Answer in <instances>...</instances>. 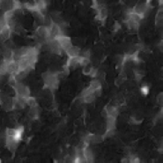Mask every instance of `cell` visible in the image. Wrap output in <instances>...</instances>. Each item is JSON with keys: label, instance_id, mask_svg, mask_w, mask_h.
<instances>
[{"label": "cell", "instance_id": "obj_1", "mask_svg": "<svg viewBox=\"0 0 163 163\" xmlns=\"http://www.w3.org/2000/svg\"><path fill=\"white\" fill-rule=\"evenodd\" d=\"M13 87L14 88V91H15L16 95H20V96L25 98L30 96V90H29V88L27 86L21 84L19 81H17Z\"/></svg>", "mask_w": 163, "mask_h": 163}, {"label": "cell", "instance_id": "obj_2", "mask_svg": "<svg viewBox=\"0 0 163 163\" xmlns=\"http://www.w3.org/2000/svg\"><path fill=\"white\" fill-rule=\"evenodd\" d=\"M55 39L58 42L59 45L61 46V48L64 49L65 51L66 50V49H69L71 46H72L71 37L66 36V35H65V34H61V35H59V36L56 37Z\"/></svg>", "mask_w": 163, "mask_h": 163}, {"label": "cell", "instance_id": "obj_3", "mask_svg": "<svg viewBox=\"0 0 163 163\" xmlns=\"http://www.w3.org/2000/svg\"><path fill=\"white\" fill-rule=\"evenodd\" d=\"M36 33L37 35L42 38L43 41H48L49 39H50V35H49V28L48 26H40L37 28L36 29Z\"/></svg>", "mask_w": 163, "mask_h": 163}, {"label": "cell", "instance_id": "obj_4", "mask_svg": "<svg viewBox=\"0 0 163 163\" xmlns=\"http://www.w3.org/2000/svg\"><path fill=\"white\" fill-rule=\"evenodd\" d=\"M49 35H50V38H56L61 34H64L63 33V29L61 28V27L57 24V23H54L52 22L50 24V26H49Z\"/></svg>", "mask_w": 163, "mask_h": 163}, {"label": "cell", "instance_id": "obj_5", "mask_svg": "<svg viewBox=\"0 0 163 163\" xmlns=\"http://www.w3.org/2000/svg\"><path fill=\"white\" fill-rule=\"evenodd\" d=\"M65 53L69 57H79L80 54V49L77 46H71L68 49L65 50Z\"/></svg>", "mask_w": 163, "mask_h": 163}, {"label": "cell", "instance_id": "obj_6", "mask_svg": "<svg viewBox=\"0 0 163 163\" xmlns=\"http://www.w3.org/2000/svg\"><path fill=\"white\" fill-rule=\"evenodd\" d=\"M126 23H127V27H128V28H129L130 32H138V30L139 28V22H137V21H134V20H131V19H128L126 21Z\"/></svg>", "mask_w": 163, "mask_h": 163}, {"label": "cell", "instance_id": "obj_7", "mask_svg": "<svg viewBox=\"0 0 163 163\" xmlns=\"http://www.w3.org/2000/svg\"><path fill=\"white\" fill-rule=\"evenodd\" d=\"M106 129L107 130H115V117L108 115L106 118Z\"/></svg>", "mask_w": 163, "mask_h": 163}, {"label": "cell", "instance_id": "obj_8", "mask_svg": "<svg viewBox=\"0 0 163 163\" xmlns=\"http://www.w3.org/2000/svg\"><path fill=\"white\" fill-rule=\"evenodd\" d=\"M80 97H82L83 102H86V103H92L96 99L95 95H94V93L86 94V95H84L83 96H80Z\"/></svg>", "mask_w": 163, "mask_h": 163}, {"label": "cell", "instance_id": "obj_9", "mask_svg": "<svg viewBox=\"0 0 163 163\" xmlns=\"http://www.w3.org/2000/svg\"><path fill=\"white\" fill-rule=\"evenodd\" d=\"M28 115L31 119H36L38 118V115H39V110H38V108L37 106L36 107H33L30 108L29 111H28Z\"/></svg>", "mask_w": 163, "mask_h": 163}, {"label": "cell", "instance_id": "obj_10", "mask_svg": "<svg viewBox=\"0 0 163 163\" xmlns=\"http://www.w3.org/2000/svg\"><path fill=\"white\" fill-rule=\"evenodd\" d=\"M26 103H27V105L29 106L30 108L36 107V106H37L36 99L34 97H31V96H28V97L26 98Z\"/></svg>", "mask_w": 163, "mask_h": 163}, {"label": "cell", "instance_id": "obj_11", "mask_svg": "<svg viewBox=\"0 0 163 163\" xmlns=\"http://www.w3.org/2000/svg\"><path fill=\"white\" fill-rule=\"evenodd\" d=\"M162 19H163V15H162V9L161 8L160 10H159V12L157 13V14H156V17H155V21H156V24H161L162 22Z\"/></svg>", "mask_w": 163, "mask_h": 163}, {"label": "cell", "instance_id": "obj_12", "mask_svg": "<svg viewBox=\"0 0 163 163\" xmlns=\"http://www.w3.org/2000/svg\"><path fill=\"white\" fill-rule=\"evenodd\" d=\"M91 70H92V67H91V66H89V65H86V66H84L83 73H84V74H86V75H89V74H90Z\"/></svg>", "mask_w": 163, "mask_h": 163}, {"label": "cell", "instance_id": "obj_13", "mask_svg": "<svg viewBox=\"0 0 163 163\" xmlns=\"http://www.w3.org/2000/svg\"><path fill=\"white\" fill-rule=\"evenodd\" d=\"M141 93L143 94V95H147V94L149 93V87H148V86H142V87H141Z\"/></svg>", "mask_w": 163, "mask_h": 163}, {"label": "cell", "instance_id": "obj_14", "mask_svg": "<svg viewBox=\"0 0 163 163\" xmlns=\"http://www.w3.org/2000/svg\"><path fill=\"white\" fill-rule=\"evenodd\" d=\"M124 79L122 78V77H118L116 80H115V86H121L122 84H123V82H124Z\"/></svg>", "mask_w": 163, "mask_h": 163}, {"label": "cell", "instance_id": "obj_15", "mask_svg": "<svg viewBox=\"0 0 163 163\" xmlns=\"http://www.w3.org/2000/svg\"><path fill=\"white\" fill-rule=\"evenodd\" d=\"M162 98H163V94L162 93H161L158 96H157V100H158V102L162 105Z\"/></svg>", "mask_w": 163, "mask_h": 163}, {"label": "cell", "instance_id": "obj_16", "mask_svg": "<svg viewBox=\"0 0 163 163\" xmlns=\"http://www.w3.org/2000/svg\"><path fill=\"white\" fill-rule=\"evenodd\" d=\"M101 115L104 117V118H106L109 115H108V112H107V110H106V109H104L103 110H102V112H101Z\"/></svg>", "mask_w": 163, "mask_h": 163}]
</instances>
